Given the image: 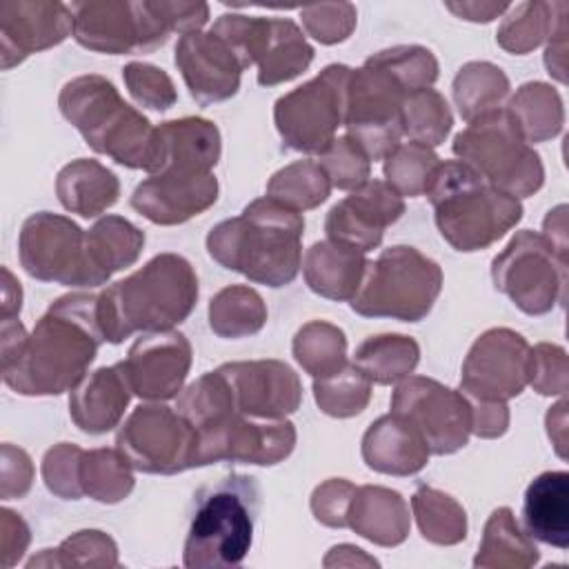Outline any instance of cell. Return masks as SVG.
Here are the masks:
<instances>
[{
	"label": "cell",
	"mask_w": 569,
	"mask_h": 569,
	"mask_svg": "<svg viewBox=\"0 0 569 569\" xmlns=\"http://www.w3.org/2000/svg\"><path fill=\"white\" fill-rule=\"evenodd\" d=\"M102 342L98 293L58 298L31 333L2 318V380L22 396H58L87 376Z\"/></svg>",
	"instance_id": "6da1fadb"
},
{
	"label": "cell",
	"mask_w": 569,
	"mask_h": 569,
	"mask_svg": "<svg viewBox=\"0 0 569 569\" xmlns=\"http://www.w3.org/2000/svg\"><path fill=\"white\" fill-rule=\"evenodd\" d=\"M302 231L300 211L264 196L249 202L240 216L218 222L207 236V251L251 282L284 287L302 267Z\"/></svg>",
	"instance_id": "7a4b0ae2"
},
{
	"label": "cell",
	"mask_w": 569,
	"mask_h": 569,
	"mask_svg": "<svg viewBox=\"0 0 569 569\" xmlns=\"http://www.w3.org/2000/svg\"><path fill=\"white\" fill-rule=\"evenodd\" d=\"M198 276L178 253H160L129 278L98 293L104 342L118 345L136 331H164L196 307Z\"/></svg>",
	"instance_id": "3957f363"
},
{
	"label": "cell",
	"mask_w": 569,
	"mask_h": 569,
	"mask_svg": "<svg viewBox=\"0 0 569 569\" xmlns=\"http://www.w3.org/2000/svg\"><path fill=\"white\" fill-rule=\"evenodd\" d=\"M425 196L442 238L458 251H478L500 240L522 218L518 198L491 187L462 160L433 169Z\"/></svg>",
	"instance_id": "277c9868"
},
{
	"label": "cell",
	"mask_w": 569,
	"mask_h": 569,
	"mask_svg": "<svg viewBox=\"0 0 569 569\" xmlns=\"http://www.w3.org/2000/svg\"><path fill=\"white\" fill-rule=\"evenodd\" d=\"M260 505V487L247 473H227L200 487L193 496L182 565L191 569L238 567L251 549Z\"/></svg>",
	"instance_id": "5b68a950"
},
{
	"label": "cell",
	"mask_w": 569,
	"mask_h": 569,
	"mask_svg": "<svg viewBox=\"0 0 569 569\" xmlns=\"http://www.w3.org/2000/svg\"><path fill=\"white\" fill-rule=\"evenodd\" d=\"M58 104L93 151L122 167L151 171L156 127L120 98L113 82L96 73L73 78L62 87Z\"/></svg>",
	"instance_id": "8992f818"
},
{
	"label": "cell",
	"mask_w": 569,
	"mask_h": 569,
	"mask_svg": "<svg viewBox=\"0 0 569 569\" xmlns=\"http://www.w3.org/2000/svg\"><path fill=\"white\" fill-rule=\"evenodd\" d=\"M442 289V269L416 247L396 244L367 260L351 309L365 318L422 320Z\"/></svg>",
	"instance_id": "52a82bcc"
},
{
	"label": "cell",
	"mask_w": 569,
	"mask_h": 569,
	"mask_svg": "<svg viewBox=\"0 0 569 569\" xmlns=\"http://www.w3.org/2000/svg\"><path fill=\"white\" fill-rule=\"evenodd\" d=\"M451 149L491 187L518 200L536 193L545 182L540 156L525 140L507 107L491 109L467 122L453 138Z\"/></svg>",
	"instance_id": "ba28073f"
},
{
	"label": "cell",
	"mask_w": 569,
	"mask_h": 569,
	"mask_svg": "<svg viewBox=\"0 0 569 569\" xmlns=\"http://www.w3.org/2000/svg\"><path fill=\"white\" fill-rule=\"evenodd\" d=\"M413 93L380 58L351 71L345 129L369 160H385L402 138V104Z\"/></svg>",
	"instance_id": "9c48e42d"
},
{
	"label": "cell",
	"mask_w": 569,
	"mask_h": 569,
	"mask_svg": "<svg viewBox=\"0 0 569 569\" xmlns=\"http://www.w3.org/2000/svg\"><path fill=\"white\" fill-rule=\"evenodd\" d=\"M351 71L347 64H329L276 100L273 120L284 147L318 156L329 149L338 127H345Z\"/></svg>",
	"instance_id": "30bf717a"
},
{
	"label": "cell",
	"mask_w": 569,
	"mask_h": 569,
	"mask_svg": "<svg viewBox=\"0 0 569 569\" xmlns=\"http://www.w3.org/2000/svg\"><path fill=\"white\" fill-rule=\"evenodd\" d=\"M236 53L242 69L258 64V84L276 87L300 76L313 60V47L293 20L224 13L211 27Z\"/></svg>",
	"instance_id": "8fae6325"
},
{
	"label": "cell",
	"mask_w": 569,
	"mask_h": 569,
	"mask_svg": "<svg viewBox=\"0 0 569 569\" xmlns=\"http://www.w3.org/2000/svg\"><path fill=\"white\" fill-rule=\"evenodd\" d=\"M491 278L498 291L507 293L518 309L542 316L556 302H565L567 256L529 229L518 231L491 262Z\"/></svg>",
	"instance_id": "7c38bea8"
},
{
	"label": "cell",
	"mask_w": 569,
	"mask_h": 569,
	"mask_svg": "<svg viewBox=\"0 0 569 569\" xmlns=\"http://www.w3.org/2000/svg\"><path fill=\"white\" fill-rule=\"evenodd\" d=\"M20 264L42 282H58L64 287H98L107 280L93 267L87 231L71 218L40 211L29 216L20 229Z\"/></svg>",
	"instance_id": "4fadbf2b"
},
{
	"label": "cell",
	"mask_w": 569,
	"mask_h": 569,
	"mask_svg": "<svg viewBox=\"0 0 569 569\" xmlns=\"http://www.w3.org/2000/svg\"><path fill=\"white\" fill-rule=\"evenodd\" d=\"M198 431L171 407L140 405L116 436V449L144 473H180L198 467Z\"/></svg>",
	"instance_id": "5bb4252c"
},
{
	"label": "cell",
	"mask_w": 569,
	"mask_h": 569,
	"mask_svg": "<svg viewBox=\"0 0 569 569\" xmlns=\"http://www.w3.org/2000/svg\"><path fill=\"white\" fill-rule=\"evenodd\" d=\"M391 413L405 420L436 456L456 453L471 436V405L467 396L433 378H402L391 396Z\"/></svg>",
	"instance_id": "9a60e30c"
},
{
	"label": "cell",
	"mask_w": 569,
	"mask_h": 569,
	"mask_svg": "<svg viewBox=\"0 0 569 569\" xmlns=\"http://www.w3.org/2000/svg\"><path fill=\"white\" fill-rule=\"evenodd\" d=\"M69 9L73 38L100 53H149L171 33L156 2H73Z\"/></svg>",
	"instance_id": "2e32d148"
},
{
	"label": "cell",
	"mask_w": 569,
	"mask_h": 569,
	"mask_svg": "<svg viewBox=\"0 0 569 569\" xmlns=\"http://www.w3.org/2000/svg\"><path fill=\"white\" fill-rule=\"evenodd\" d=\"M529 342L511 329H489L469 349L460 391L473 400L507 402L529 385Z\"/></svg>",
	"instance_id": "e0dca14e"
},
{
	"label": "cell",
	"mask_w": 569,
	"mask_h": 569,
	"mask_svg": "<svg viewBox=\"0 0 569 569\" xmlns=\"http://www.w3.org/2000/svg\"><path fill=\"white\" fill-rule=\"evenodd\" d=\"M198 440V467L222 460L276 465L293 451L296 429L284 418H256L233 411L218 425L200 431Z\"/></svg>",
	"instance_id": "ac0fdd59"
},
{
	"label": "cell",
	"mask_w": 569,
	"mask_h": 569,
	"mask_svg": "<svg viewBox=\"0 0 569 569\" xmlns=\"http://www.w3.org/2000/svg\"><path fill=\"white\" fill-rule=\"evenodd\" d=\"M131 391L144 400H169L180 393L191 367V345L173 329L144 331L122 360Z\"/></svg>",
	"instance_id": "d6986e66"
},
{
	"label": "cell",
	"mask_w": 569,
	"mask_h": 569,
	"mask_svg": "<svg viewBox=\"0 0 569 569\" xmlns=\"http://www.w3.org/2000/svg\"><path fill=\"white\" fill-rule=\"evenodd\" d=\"M402 213L405 200L387 180H367L329 209L325 231L327 238L367 253L382 242L385 229Z\"/></svg>",
	"instance_id": "ffe728a7"
},
{
	"label": "cell",
	"mask_w": 569,
	"mask_h": 569,
	"mask_svg": "<svg viewBox=\"0 0 569 569\" xmlns=\"http://www.w3.org/2000/svg\"><path fill=\"white\" fill-rule=\"evenodd\" d=\"M218 371L224 376L238 411L247 416L284 418L300 407V380L280 360L227 362Z\"/></svg>",
	"instance_id": "44dd1931"
},
{
	"label": "cell",
	"mask_w": 569,
	"mask_h": 569,
	"mask_svg": "<svg viewBox=\"0 0 569 569\" xmlns=\"http://www.w3.org/2000/svg\"><path fill=\"white\" fill-rule=\"evenodd\" d=\"M176 67L189 93L200 104L229 100L238 93L242 64L231 47L213 31H193L176 44Z\"/></svg>",
	"instance_id": "7402d4cb"
},
{
	"label": "cell",
	"mask_w": 569,
	"mask_h": 569,
	"mask_svg": "<svg viewBox=\"0 0 569 569\" xmlns=\"http://www.w3.org/2000/svg\"><path fill=\"white\" fill-rule=\"evenodd\" d=\"M218 200V180L211 171H162L142 180L131 207L153 224H182Z\"/></svg>",
	"instance_id": "603a6c76"
},
{
	"label": "cell",
	"mask_w": 569,
	"mask_h": 569,
	"mask_svg": "<svg viewBox=\"0 0 569 569\" xmlns=\"http://www.w3.org/2000/svg\"><path fill=\"white\" fill-rule=\"evenodd\" d=\"M73 36V16L60 2H0L2 69Z\"/></svg>",
	"instance_id": "cb8c5ba5"
},
{
	"label": "cell",
	"mask_w": 569,
	"mask_h": 569,
	"mask_svg": "<svg viewBox=\"0 0 569 569\" xmlns=\"http://www.w3.org/2000/svg\"><path fill=\"white\" fill-rule=\"evenodd\" d=\"M220 160V131L204 118H180L156 127L153 164L149 176L162 171H211Z\"/></svg>",
	"instance_id": "d4e9b609"
},
{
	"label": "cell",
	"mask_w": 569,
	"mask_h": 569,
	"mask_svg": "<svg viewBox=\"0 0 569 569\" xmlns=\"http://www.w3.org/2000/svg\"><path fill=\"white\" fill-rule=\"evenodd\" d=\"M131 385L127 380L122 362L113 367H100L98 371L84 376L69 396V413L71 420L84 433H107L111 431L129 400H131Z\"/></svg>",
	"instance_id": "484cf974"
},
{
	"label": "cell",
	"mask_w": 569,
	"mask_h": 569,
	"mask_svg": "<svg viewBox=\"0 0 569 569\" xmlns=\"http://www.w3.org/2000/svg\"><path fill=\"white\" fill-rule=\"evenodd\" d=\"M522 525L531 540L569 547V473L545 471L536 476L522 500Z\"/></svg>",
	"instance_id": "4316f807"
},
{
	"label": "cell",
	"mask_w": 569,
	"mask_h": 569,
	"mask_svg": "<svg viewBox=\"0 0 569 569\" xmlns=\"http://www.w3.org/2000/svg\"><path fill=\"white\" fill-rule=\"evenodd\" d=\"M429 453L425 440L393 413L371 422L362 436V458L369 469L380 473H418L427 465Z\"/></svg>",
	"instance_id": "83f0119b"
},
{
	"label": "cell",
	"mask_w": 569,
	"mask_h": 569,
	"mask_svg": "<svg viewBox=\"0 0 569 569\" xmlns=\"http://www.w3.org/2000/svg\"><path fill=\"white\" fill-rule=\"evenodd\" d=\"M347 527L380 547H398L409 533V507L405 498L387 487H356Z\"/></svg>",
	"instance_id": "f1b7e54d"
},
{
	"label": "cell",
	"mask_w": 569,
	"mask_h": 569,
	"mask_svg": "<svg viewBox=\"0 0 569 569\" xmlns=\"http://www.w3.org/2000/svg\"><path fill=\"white\" fill-rule=\"evenodd\" d=\"M365 264L367 258L360 249L327 238L307 249L302 273L313 293L340 302L351 300L358 291Z\"/></svg>",
	"instance_id": "f546056e"
},
{
	"label": "cell",
	"mask_w": 569,
	"mask_h": 569,
	"mask_svg": "<svg viewBox=\"0 0 569 569\" xmlns=\"http://www.w3.org/2000/svg\"><path fill=\"white\" fill-rule=\"evenodd\" d=\"M56 193L62 207L82 218H96L116 204L120 196V182L98 160L78 158L60 169L56 178Z\"/></svg>",
	"instance_id": "4dcf8cb0"
},
{
	"label": "cell",
	"mask_w": 569,
	"mask_h": 569,
	"mask_svg": "<svg viewBox=\"0 0 569 569\" xmlns=\"http://www.w3.org/2000/svg\"><path fill=\"white\" fill-rule=\"evenodd\" d=\"M540 558L533 540L518 527L509 507H498L482 533L478 556L473 558L476 567H531Z\"/></svg>",
	"instance_id": "1f68e13d"
},
{
	"label": "cell",
	"mask_w": 569,
	"mask_h": 569,
	"mask_svg": "<svg viewBox=\"0 0 569 569\" xmlns=\"http://www.w3.org/2000/svg\"><path fill=\"white\" fill-rule=\"evenodd\" d=\"M87 247L93 267L109 280L116 271L138 260L144 233L122 216H104L87 231Z\"/></svg>",
	"instance_id": "d6a6232c"
},
{
	"label": "cell",
	"mask_w": 569,
	"mask_h": 569,
	"mask_svg": "<svg viewBox=\"0 0 569 569\" xmlns=\"http://www.w3.org/2000/svg\"><path fill=\"white\" fill-rule=\"evenodd\" d=\"M420 360V347L409 336H371L367 338L353 356L356 367L376 385L400 382L411 376Z\"/></svg>",
	"instance_id": "836d02e7"
},
{
	"label": "cell",
	"mask_w": 569,
	"mask_h": 569,
	"mask_svg": "<svg viewBox=\"0 0 569 569\" xmlns=\"http://www.w3.org/2000/svg\"><path fill=\"white\" fill-rule=\"evenodd\" d=\"M527 142H542L560 133L565 122L558 91L545 82H527L511 98L509 107Z\"/></svg>",
	"instance_id": "e575fe53"
},
{
	"label": "cell",
	"mask_w": 569,
	"mask_h": 569,
	"mask_svg": "<svg viewBox=\"0 0 569 569\" xmlns=\"http://www.w3.org/2000/svg\"><path fill=\"white\" fill-rule=\"evenodd\" d=\"M267 307L258 291L231 284L218 291L209 302V325L220 338H242L264 327Z\"/></svg>",
	"instance_id": "d590c367"
},
{
	"label": "cell",
	"mask_w": 569,
	"mask_h": 569,
	"mask_svg": "<svg viewBox=\"0 0 569 569\" xmlns=\"http://www.w3.org/2000/svg\"><path fill=\"white\" fill-rule=\"evenodd\" d=\"M331 180L318 160H296L271 176L267 182V196L296 209H313L322 204L331 193Z\"/></svg>",
	"instance_id": "8d00e7d4"
},
{
	"label": "cell",
	"mask_w": 569,
	"mask_h": 569,
	"mask_svg": "<svg viewBox=\"0 0 569 569\" xmlns=\"http://www.w3.org/2000/svg\"><path fill=\"white\" fill-rule=\"evenodd\" d=\"M507 93L509 78L500 67L491 62H469L458 71L453 80V100L462 120L467 122L491 109H498Z\"/></svg>",
	"instance_id": "74e56055"
},
{
	"label": "cell",
	"mask_w": 569,
	"mask_h": 569,
	"mask_svg": "<svg viewBox=\"0 0 569 569\" xmlns=\"http://www.w3.org/2000/svg\"><path fill=\"white\" fill-rule=\"evenodd\" d=\"M411 507L420 533L433 545H458L467 538L465 509L447 493L420 485L411 496Z\"/></svg>",
	"instance_id": "f35d334b"
},
{
	"label": "cell",
	"mask_w": 569,
	"mask_h": 569,
	"mask_svg": "<svg viewBox=\"0 0 569 569\" xmlns=\"http://www.w3.org/2000/svg\"><path fill=\"white\" fill-rule=\"evenodd\" d=\"M80 487L98 502H120L133 489L131 465L116 449H91L80 460Z\"/></svg>",
	"instance_id": "ab89813d"
},
{
	"label": "cell",
	"mask_w": 569,
	"mask_h": 569,
	"mask_svg": "<svg viewBox=\"0 0 569 569\" xmlns=\"http://www.w3.org/2000/svg\"><path fill=\"white\" fill-rule=\"evenodd\" d=\"M313 396L327 416L351 418L358 416L371 398V380L356 367L345 362L327 376L313 378Z\"/></svg>",
	"instance_id": "60d3db41"
},
{
	"label": "cell",
	"mask_w": 569,
	"mask_h": 569,
	"mask_svg": "<svg viewBox=\"0 0 569 569\" xmlns=\"http://www.w3.org/2000/svg\"><path fill=\"white\" fill-rule=\"evenodd\" d=\"M293 356L309 376L320 378L347 362V338L336 325L313 320L296 333Z\"/></svg>",
	"instance_id": "b9f144b4"
},
{
	"label": "cell",
	"mask_w": 569,
	"mask_h": 569,
	"mask_svg": "<svg viewBox=\"0 0 569 569\" xmlns=\"http://www.w3.org/2000/svg\"><path fill=\"white\" fill-rule=\"evenodd\" d=\"M556 9L558 2H522L513 7L498 29V44L518 56L536 49L565 20V16L553 18Z\"/></svg>",
	"instance_id": "7bdbcfd3"
},
{
	"label": "cell",
	"mask_w": 569,
	"mask_h": 569,
	"mask_svg": "<svg viewBox=\"0 0 569 569\" xmlns=\"http://www.w3.org/2000/svg\"><path fill=\"white\" fill-rule=\"evenodd\" d=\"M453 118L447 100L431 87L418 89L405 98L402 104V136L409 140L438 147L451 131Z\"/></svg>",
	"instance_id": "ee69618b"
},
{
	"label": "cell",
	"mask_w": 569,
	"mask_h": 569,
	"mask_svg": "<svg viewBox=\"0 0 569 569\" xmlns=\"http://www.w3.org/2000/svg\"><path fill=\"white\" fill-rule=\"evenodd\" d=\"M440 164L436 151L420 142H400L385 158V178L400 193L409 198L425 196L433 169Z\"/></svg>",
	"instance_id": "f6af8a7d"
},
{
	"label": "cell",
	"mask_w": 569,
	"mask_h": 569,
	"mask_svg": "<svg viewBox=\"0 0 569 569\" xmlns=\"http://www.w3.org/2000/svg\"><path fill=\"white\" fill-rule=\"evenodd\" d=\"M56 565V567H116L118 547L104 533L96 529H84L67 538L58 549H44L38 558L29 560V567Z\"/></svg>",
	"instance_id": "bcb514c9"
},
{
	"label": "cell",
	"mask_w": 569,
	"mask_h": 569,
	"mask_svg": "<svg viewBox=\"0 0 569 569\" xmlns=\"http://www.w3.org/2000/svg\"><path fill=\"white\" fill-rule=\"evenodd\" d=\"M318 162L327 171L331 187L336 189H349L365 184L369 180L371 160L365 156V151L349 138H336L327 151L318 156Z\"/></svg>",
	"instance_id": "7dc6e473"
},
{
	"label": "cell",
	"mask_w": 569,
	"mask_h": 569,
	"mask_svg": "<svg viewBox=\"0 0 569 569\" xmlns=\"http://www.w3.org/2000/svg\"><path fill=\"white\" fill-rule=\"evenodd\" d=\"M122 78L131 98L147 109L167 111L178 100L171 78L160 67L149 62H129L122 69Z\"/></svg>",
	"instance_id": "c3c4849f"
},
{
	"label": "cell",
	"mask_w": 569,
	"mask_h": 569,
	"mask_svg": "<svg viewBox=\"0 0 569 569\" xmlns=\"http://www.w3.org/2000/svg\"><path fill=\"white\" fill-rule=\"evenodd\" d=\"M82 449L78 445L60 442L51 447L42 458V478L51 493L64 498V500H80L82 487H80V460Z\"/></svg>",
	"instance_id": "681fc988"
},
{
	"label": "cell",
	"mask_w": 569,
	"mask_h": 569,
	"mask_svg": "<svg viewBox=\"0 0 569 569\" xmlns=\"http://www.w3.org/2000/svg\"><path fill=\"white\" fill-rule=\"evenodd\" d=\"M305 29L322 44H336L349 38L356 27V7L340 4H313L300 9Z\"/></svg>",
	"instance_id": "f907efd6"
},
{
	"label": "cell",
	"mask_w": 569,
	"mask_h": 569,
	"mask_svg": "<svg viewBox=\"0 0 569 569\" xmlns=\"http://www.w3.org/2000/svg\"><path fill=\"white\" fill-rule=\"evenodd\" d=\"M529 385L542 396H562L567 391V353L562 347L540 342L531 349Z\"/></svg>",
	"instance_id": "816d5d0a"
},
{
	"label": "cell",
	"mask_w": 569,
	"mask_h": 569,
	"mask_svg": "<svg viewBox=\"0 0 569 569\" xmlns=\"http://www.w3.org/2000/svg\"><path fill=\"white\" fill-rule=\"evenodd\" d=\"M356 487L345 478H331L311 493V511L327 527H347V511Z\"/></svg>",
	"instance_id": "f5cc1de1"
},
{
	"label": "cell",
	"mask_w": 569,
	"mask_h": 569,
	"mask_svg": "<svg viewBox=\"0 0 569 569\" xmlns=\"http://www.w3.org/2000/svg\"><path fill=\"white\" fill-rule=\"evenodd\" d=\"M156 9L164 18L167 27L182 36L200 31L209 18V7L204 2H156Z\"/></svg>",
	"instance_id": "db71d44e"
},
{
	"label": "cell",
	"mask_w": 569,
	"mask_h": 569,
	"mask_svg": "<svg viewBox=\"0 0 569 569\" xmlns=\"http://www.w3.org/2000/svg\"><path fill=\"white\" fill-rule=\"evenodd\" d=\"M471 405V433L480 438H498L507 431L509 411L505 402H487L467 398Z\"/></svg>",
	"instance_id": "11a10c76"
},
{
	"label": "cell",
	"mask_w": 569,
	"mask_h": 569,
	"mask_svg": "<svg viewBox=\"0 0 569 569\" xmlns=\"http://www.w3.org/2000/svg\"><path fill=\"white\" fill-rule=\"evenodd\" d=\"M2 567H11L16 560L22 558L29 545V527L20 516L9 509H2Z\"/></svg>",
	"instance_id": "9f6ffc18"
},
{
	"label": "cell",
	"mask_w": 569,
	"mask_h": 569,
	"mask_svg": "<svg viewBox=\"0 0 569 569\" xmlns=\"http://www.w3.org/2000/svg\"><path fill=\"white\" fill-rule=\"evenodd\" d=\"M565 204H558L553 211H549V216L545 218V227H542V236L553 244L556 251H560L562 256H567V220H565Z\"/></svg>",
	"instance_id": "6f0895ef"
},
{
	"label": "cell",
	"mask_w": 569,
	"mask_h": 569,
	"mask_svg": "<svg viewBox=\"0 0 569 569\" xmlns=\"http://www.w3.org/2000/svg\"><path fill=\"white\" fill-rule=\"evenodd\" d=\"M447 9L456 11L458 16H462L465 20H473V22H487L493 20L496 16H500L502 11L509 9V4H447Z\"/></svg>",
	"instance_id": "680465c9"
},
{
	"label": "cell",
	"mask_w": 569,
	"mask_h": 569,
	"mask_svg": "<svg viewBox=\"0 0 569 569\" xmlns=\"http://www.w3.org/2000/svg\"><path fill=\"white\" fill-rule=\"evenodd\" d=\"M4 302H2V318H13L16 313H20V302H22V289L20 282L13 280L11 271L4 267Z\"/></svg>",
	"instance_id": "91938a15"
},
{
	"label": "cell",
	"mask_w": 569,
	"mask_h": 569,
	"mask_svg": "<svg viewBox=\"0 0 569 569\" xmlns=\"http://www.w3.org/2000/svg\"><path fill=\"white\" fill-rule=\"evenodd\" d=\"M558 411H556V418H553V413H551V409H549V413H547V431H549V436L553 433V431H558V436H556V451H558V456L560 458H565V422H567V402L565 400H560L558 405Z\"/></svg>",
	"instance_id": "94428289"
}]
</instances>
